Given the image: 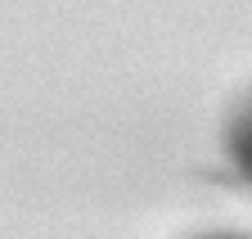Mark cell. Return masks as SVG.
<instances>
[{"label":"cell","mask_w":252,"mask_h":239,"mask_svg":"<svg viewBox=\"0 0 252 239\" xmlns=\"http://www.w3.org/2000/svg\"><path fill=\"white\" fill-rule=\"evenodd\" d=\"M203 239H252V235H203Z\"/></svg>","instance_id":"cell-2"},{"label":"cell","mask_w":252,"mask_h":239,"mask_svg":"<svg viewBox=\"0 0 252 239\" xmlns=\"http://www.w3.org/2000/svg\"><path fill=\"white\" fill-rule=\"evenodd\" d=\"M225 149L234 158V171L252 185V95L239 104V113L230 117V136H225Z\"/></svg>","instance_id":"cell-1"}]
</instances>
